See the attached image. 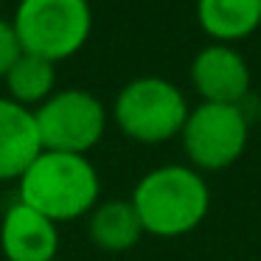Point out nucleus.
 <instances>
[{"instance_id": "ddd939ff", "label": "nucleus", "mask_w": 261, "mask_h": 261, "mask_svg": "<svg viewBox=\"0 0 261 261\" xmlns=\"http://www.w3.org/2000/svg\"><path fill=\"white\" fill-rule=\"evenodd\" d=\"M20 54H23V48H20V40H17V34H14L12 20L0 17V82L9 73V68L17 62Z\"/></svg>"}, {"instance_id": "423d86ee", "label": "nucleus", "mask_w": 261, "mask_h": 261, "mask_svg": "<svg viewBox=\"0 0 261 261\" xmlns=\"http://www.w3.org/2000/svg\"><path fill=\"white\" fill-rule=\"evenodd\" d=\"M180 138L194 169L219 171L242 158L247 146V118L239 104L202 101L188 110Z\"/></svg>"}, {"instance_id": "9d476101", "label": "nucleus", "mask_w": 261, "mask_h": 261, "mask_svg": "<svg viewBox=\"0 0 261 261\" xmlns=\"http://www.w3.org/2000/svg\"><path fill=\"white\" fill-rule=\"evenodd\" d=\"M87 236L104 253H126L143 236V225L129 199H107L87 214Z\"/></svg>"}, {"instance_id": "f03ea898", "label": "nucleus", "mask_w": 261, "mask_h": 261, "mask_svg": "<svg viewBox=\"0 0 261 261\" xmlns=\"http://www.w3.org/2000/svg\"><path fill=\"white\" fill-rule=\"evenodd\" d=\"M143 233L174 239L191 233L205 219L211 194L194 166H158L138 180L129 197Z\"/></svg>"}, {"instance_id": "6e6552de", "label": "nucleus", "mask_w": 261, "mask_h": 261, "mask_svg": "<svg viewBox=\"0 0 261 261\" xmlns=\"http://www.w3.org/2000/svg\"><path fill=\"white\" fill-rule=\"evenodd\" d=\"M191 82L202 101L239 104L250 90V68L242 54L225 42L202 48L191 62Z\"/></svg>"}, {"instance_id": "f257e3e1", "label": "nucleus", "mask_w": 261, "mask_h": 261, "mask_svg": "<svg viewBox=\"0 0 261 261\" xmlns=\"http://www.w3.org/2000/svg\"><path fill=\"white\" fill-rule=\"evenodd\" d=\"M101 180L87 154L42 149L17 180V199L51 222H73L98 205Z\"/></svg>"}, {"instance_id": "7ed1b4c3", "label": "nucleus", "mask_w": 261, "mask_h": 261, "mask_svg": "<svg viewBox=\"0 0 261 261\" xmlns=\"http://www.w3.org/2000/svg\"><path fill=\"white\" fill-rule=\"evenodd\" d=\"M12 25L25 54L57 65L87 45L93 9L90 0H20Z\"/></svg>"}, {"instance_id": "0eeeda50", "label": "nucleus", "mask_w": 261, "mask_h": 261, "mask_svg": "<svg viewBox=\"0 0 261 261\" xmlns=\"http://www.w3.org/2000/svg\"><path fill=\"white\" fill-rule=\"evenodd\" d=\"M0 250L6 261H57L59 225L14 199L0 219Z\"/></svg>"}, {"instance_id": "f8f14e48", "label": "nucleus", "mask_w": 261, "mask_h": 261, "mask_svg": "<svg viewBox=\"0 0 261 261\" xmlns=\"http://www.w3.org/2000/svg\"><path fill=\"white\" fill-rule=\"evenodd\" d=\"M6 96L12 101L23 104L29 110H37L48 96L57 93V65L34 54H20L17 62L3 76Z\"/></svg>"}, {"instance_id": "9b49d317", "label": "nucleus", "mask_w": 261, "mask_h": 261, "mask_svg": "<svg viewBox=\"0 0 261 261\" xmlns=\"http://www.w3.org/2000/svg\"><path fill=\"white\" fill-rule=\"evenodd\" d=\"M197 20L216 42H236L261 25V0H197Z\"/></svg>"}, {"instance_id": "20e7f679", "label": "nucleus", "mask_w": 261, "mask_h": 261, "mask_svg": "<svg viewBox=\"0 0 261 261\" xmlns=\"http://www.w3.org/2000/svg\"><path fill=\"white\" fill-rule=\"evenodd\" d=\"M115 126L138 143H163L182 132L188 118L186 96L163 76H138L126 82L113 104Z\"/></svg>"}, {"instance_id": "1a4fd4ad", "label": "nucleus", "mask_w": 261, "mask_h": 261, "mask_svg": "<svg viewBox=\"0 0 261 261\" xmlns=\"http://www.w3.org/2000/svg\"><path fill=\"white\" fill-rule=\"evenodd\" d=\"M40 152L34 110L0 96V182H17Z\"/></svg>"}, {"instance_id": "39448f33", "label": "nucleus", "mask_w": 261, "mask_h": 261, "mask_svg": "<svg viewBox=\"0 0 261 261\" xmlns=\"http://www.w3.org/2000/svg\"><path fill=\"white\" fill-rule=\"evenodd\" d=\"M42 149L87 154L98 146L107 129V107L101 98L82 87H68L48 96L34 110Z\"/></svg>"}]
</instances>
